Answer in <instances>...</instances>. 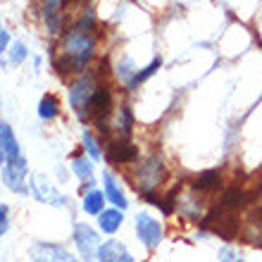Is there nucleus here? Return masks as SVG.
Wrapping results in <instances>:
<instances>
[{"label": "nucleus", "instance_id": "obj_16", "mask_svg": "<svg viewBox=\"0 0 262 262\" xmlns=\"http://www.w3.org/2000/svg\"><path fill=\"white\" fill-rule=\"evenodd\" d=\"M119 227H122V214L117 210H105L100 214V229H103L105 234H115Z\"/></svg>", "mask_w": 262, "mask_h": 262}, {"label": "nucleus", "instance_id": "obj_18", "mask_svg": "<svg viewBox=\"0 0 262 262\" xmlns=\"http://www.w3.org/2000/svg\"><path fill=\"white\" fill-rule=\"evenodd\" d=\"M57 112H60V103H57L55 96H43L41 105H38V115L43 119H53L57 117Z\"/></svg>", "mask_w": 262, "mask_h": 262}, {"label": "nucleus", "instance_id": "obj_5", "mask_svg": "<svg viewBox=\"0 0 262 262\" xmlns=\"http://www.w3.org/2000/svg\"><path fill=\"white\" fill-rule=\"evenodd\" d=\"M162 174H165V167H162V160L158 155H152L143 162V165L138 167V188H141V193H150L152 188L158 186L160 181H162Z\"/></svg>", "mask_w": 262, "mask_h": 262}, {"label": "nucleus", "instance_id": "obj_30", "mask_svg": "<svg viewBox=\"0 0 262 262\" xmlns=\"http://www.w3.org/2000/svg\"><path fill=\"white\" fill-rule=\"evenodd\" d=\"M7 41H10V36H7V31H0V48H3V50L7 48Z\"/></svg>", "mask_w": 262, "mask_h": 262}, {"label": "nucleus", "instance_id": "obj_2", "mask_svg": "<svg viewBox=\"0 0 262 262\" xmlns=\"http://www.w3.org/2000/svg\"><path fill=\"white\" fill-rule=\"evenodd\" d=\"M110 110H112V96H110V91L103 86V89L96 91V96H93V100L89 103L83 117L93 119V122H96V129L100 131V134H107V117H110Z\"/></svg>", "mask_w": 262, "mask_h": 262}, {"label": "nucleus", "instance_id": "obj_15", "mask_svg": "<svg viewBox=\"0 0 262 262\" xmlns=\"http://www.w3.org/2000/svg\"><path fill=\"white\" fill-rule=\"evenodd\" d=\"M105 195L110 198V203H115V205L122 207V210L126 207V198H124V193L117 188V184H115V179H112V174H105Z\"/></svg>", "mask_w": 262, "mask_h": 262}, {"label": "nucleus", "instance_id": "obj_6", "mask_svg": "<svg viewBox=\"0 0 262 262\" xmlns=\"http://www.w3.org/2000/svg\"><path fill=\"white\" fill-rule=\"evenodd\" d=\"M3 174H5V184L7 188H12L17 193H24L27 191V160L21 158H14L10 162H3Z\"/></svg>", "mask_w": 262, "mask_h": 262}, {"label": "nucleus", "instance_id": "obj_12", "mask_svg": "<svg viewBox=\"0 0 262 262\" xmlns=\"http://www.w3.org/2000/svg\"><path fill=\"white\" fill-rule=\"evenodd\" d=\"M98 260L100 262H134V257L129 255L124 243L119 241H105L100 253H98Z\"/></svg>", "mask_w": 262, "mask_h": 262}, {"label": "nucleus", "instance_id": "obj_9", "mask_svg": "<svg viewBox=\"0 0 262 262\" xmlns=\"http://www.w3.org/2000/svg\"><path fill=\"white\" fill-rule=\"evenodd\" d=\"M31 262H79L72 253L53 243H36L31 248Z\"/></svg>", "mask_w": 262, "mask_h": 262}, {"label": "nucleus", "instance_id": "obj_10", "mask_svg": "<svg viewBox=\"0 0 262 262\" xmlns=\"http://www.w3.org/2000/svg\"><path fill=\"white\" fill-rule=\"evenodd\" d=\"M31 188H34V195L38 200H43V203H50V205H57L62 207L64 203H67V198H64L60 191H57L53 184H50L48 179H43L41 174H36L34 177V184H31Z\"/></svg>", "mask_w": 262, "mask_h": 262}, {"label": "nucleus", "instance_id": "obj_3", "mask_svg": "<svg viewBox=\"0 0 262 262\" xmlns=\"http://www.w3.org/2000/svg\"><path fill=\"white\" fill-rule=\"evenodd\" d=\"M96 81H93V76L91 74H83L79 76L74 83H72V89H69V103H72V107H74L76 112H79V117L83 119V115H86V107H89V103L93 100V96H96Z\"/></svg>", "mask_w": 262, "mask_h": 262}, {"label": "nucleus", "instance_id": "obj_25", "mask_svg": "<svg viewBox=\"0 0 262 262\" xmlns=\"http://www.w3.org/2000/svg\"><path fill=\"white\" fill-rule=\"evenodd\" d=\"M174 195H177V188H174V191H169L165 200H160V205H158V207H162V212H165V214H169V212H172V210H174V207H172V203H174Z\"/></svg>", "mask_w": 262, "mask_h": 262}, {"label": "nucleus", "instance_id": "obj_26", "mask_svg": "<svg viewBox=\"0 0 262 262\" xmlns=\"http://www.w3.org/2000/svg\"><path fill=\"white\" fill-rule=\"evenodd\" d=\"M83 143H86V148H89V152L93 158H100V150H98V145H96V141H93L91 134H83Z\"/></svg>", "mask_w": 262, "mask_h": 262}, {"label": "nucleus", "instance_id": "obj_20", "mask_svg": "<svg viewBox=\"0 0 262 262\" xmlns=\"http://www.w3.org/2000/svg\"><path fill=\"white\" fill-rule=\"evenodd\" d=\"M160 64H162V62H160V60H152V62L148 64V67H145L143 72H138V74L134 76V79H131V83H129V86H131V89H136V86H138V83H141V81H145L148 76H152V74H155V72H158V69H160Z\"/></svg>", "mask_w": 262, "mask_h": 262}, {"label": "nucleus", "instance_id": "obj_27", "mask_svg": "<svg viewBox=\"0 0 262 262\" xmlns=\"http://www.w3.org/2000/svg\"><path fill=\"white\" fill-rule=\"evenodd\" d=\"M7 227H10V222H7V207L3 205L0 207V234H5Z\"/></svg>", "mask_w": 262, "mask_h": 262}, {"label": "nucleus", "instance_id": "obj_24", "mask_svg": "<svg viewBox=\"0 0 262 262\" xmlns=\"http://www.w3.org/2000/svg\"><path fill=\"white\" fill-rule=\"evenodd\" d=\"M46 19H48V27H50V31H53V34H57V31H60V17H57L55 12H53V10H46Z\"/></svg>", "mask_w": 262, "mask_h": 262}, {"label": "nucleus", "instance_id": "obj_7", "mask_svg": "<svg viewBox=\"0 0 262 262\" xmlns=\"http://www.w3.org/2000/svg\"><path fill=\"white\" fill-rule=\"evenodd\" d=\"M74 241H76V246H79V250H81L83 260H93V257H98V253H100V248H103L100 241H98V234L89 227V224H76L74 227Z\"/></svg>", "mask_w": 262, "mask_h": 262}, {"label": "nucleus", "instance_id": "obj_13", "mask_svg": "<svg viewBox=\"0 0 262 262\" xmlns=\"http://www.w3.org/2000/svg\"><path fill=\"white\" fill-rule=\"evenodd\" d=\"M0 150H3V162L19 158V145H17V138L12 134V126L7 122L0 124Z\"/></svg>", "mask_w": 262, "mask_h": 262}, {"label": "nucleus", "instance_id": "obj_21", "mask_svg": "<svg viewBox=\"0 0 262 262\" xmlns=\"http://www.w3.org/2000/svg\"><path fill=\"white\" fill-rule=\"evenodd\" d=\"M117 126L122 134H129L131 131V110H129V105H122V110H119V119H117Z\"/></svg>", "mask_w": 262, "mask_h": 262}, {"label": "nucleus", "instance_id": "obj_22", "mask_svg": "<svg viewBox=\"0 0 262 262\" xmlns=\"http://www.w3.org/2000/svg\"><path fill=\"white\" fill-rule=\"evenodd\" d=\"M220 262H243V255L236 253V250H231V248H224L220 253Z\"/></svg>", "mask_w": 262, "mask_h": 262}, {"label": "nucleus", "instance_id": "obj_29", "mask_svg": "<svg viewBox=\"0 0 262 262\" xmlns=\"http://www.w3.org/2000/svg\"><path fill=\"white\" fill-rule=\"evenodd\" d=\"M253 222H255L257 227H260V229H262V207H257L255 212H253Z\"/></svg>", "mask_w": 262, "mask_h": 262}, {"label": "nucleus", "instance_id": "obj_11", "mask_svg": "<svg viewBox=\"0 0 262 262\" xmlns=\"http://www.w3.org/2000/svg\"><path fill=\"white\" fill-rule=\"evenodd\" d=\"M138 158L136 145H131L129 141H112L107 145V160L115 162V165H126V162H134Z\"/></svg>", "mask_w": 262, "mask_h": 262}, {"label": "nucleus", "instance_id": "obj_1", "mask_svg": "<svg viewBox=\"0 0 262 262\" xmlns=\"http://www.w3.org/2000/svg\"><path fill=\"white\" fill-rule=\"evenodd\" d=\"M93 48H96V41L89 31H81V29H72L67 36H64V57L60 60V72L67 74V72H76L81 69L83 64L93 57Z\"/></svg>", "mask_w": 262, "mask_h": 262}, {"label": "nucleus", "instance_id": "obj_4", "mask_svg": "<svg viewBox=\"0 0 262 262\" xmlns=\"http://www.w3.org/2000/svg\"><path fill=\"white\" fill-rule=\"evenodd\" d=\"M200 224L205 229H212L214 234L222 236V238H231L238 231V217H236V212H227L222 207H214Z\"/></svg>", "mask_w": 262, "mask_h": 262}, {"label": "nucleus", "instance_id": "obj_8", "mask_svg": "<svg viewBox=\"0 0 262 262\" xmlns=\"http://www.w3.org/2000/svg\"><path fill=\"white\" fill-rule=\"evenodd\" d=\"M136 234L148 248H158L160 238H162V227H160V222L152 220L150 214H138L136 217Z\"/></svg>", "mask_w": 262, "mask_h": 262}, {"label": "nucleus", "instance_id": "obj_28", "mask_svg": "<svg viewBox=\"0 0 262 262\" xmlns=\"http://www.w3.org/2000/svg\"><path fill=\"white\" fill-rule=\"evenodd\" d=\"M129 72H131V62L126 60L124 64H119V79H124V81H129ZM131 83V81H129Z\"/></svg>", "mask_w": 262, "mask_h": 262}, {"label": "nucleus", "instance_id": "obj_14", "mask_svg": "<svg viewBox=\"0 0 262 262\" xmlns=\"http://www.w3.org/2000/svg\"><path fill=\"white\" fill-rule=\"evenodd\" d=\"M220 184H222L220 174L214 172V169H210V172H203L198 179L193 181V191L195 193H210L214 188H220Z\"/></svg>", "mask_w": 262, "mask_h": 262}, {"label": "nucleus", "instance_id": "obj_31", "mask_svg": "<svg viewBox=\"0 0 262 262\" xmlns=\"http://www.w3.org/2000/svg\"><path fill=\"white\" fill-rule=\"evenodd\" d=\"M60 3H64V0H46V5H48L50 10H53V7H57Z\"/></svg>", "mask_w": 262, "mask_h": 262}, {"label": "nucleus", "instance_id": "obj_17", "mask_svg": "<svg viewBox=\"0 0 262 262\" xmlns=\"http://www.w3.org/2000/svg\"><path fill=\"white\" fill-rule=\"evenodd\" d=\"M105 205V195L100 193V191H91V193H86V198H83V210L89 214H103Z\"/></svg>", "mask_w": 262, "mask_h": 262}, {"label": "nucleus", "instance_id": "obj_23", "mask_svg": "<svg viewBox=\"0 0 262 262\" xmlns=\"http://www.w3.org/2000/svg\"><path fill=\"white\" fill-rule=\"evenodd\" d=\"M24 57H27V48H24L21 43H17L12 48V55H10V64H19Z\"/></svg>", "mask_w": 262, "mask_h": 262}, {"label": "nucleus", "instance_id": "obj_19", "mask_svg": "<svg viewBox=\"0 0 262 262\" xmlns=\"http://www.w3.org/2000/svg\"><path fill=\"white\" fill-rule=\"evenodd\" d=\"M74 172L79 174V179H86V184H91V177H93V165H91L86 158H74L72 162Z\"/></svg>", "mask_w": 262, "mask_h": 262}]
</instances>
